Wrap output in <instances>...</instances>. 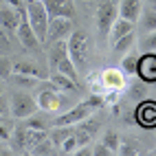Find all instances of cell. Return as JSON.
Here are the masks:
<instances>
[{
    "label": "cell",
    "instance_id": "obj_7",
    "mask_svg": "<svg viewBox=\"0 0 156 156\" xmlns=\"http://www.w3.org/2000/svg\"><path fill=\"white\" fill-rule=\"evenodd\" d=\"M73 31V18H48L44 42H57V40H66Z\"/></svg>",
    "mask_w": 156,
    "mask_h": 156
},
{
    "label": "cell",
    "instance_id": "obj_29",
    "mask_svg": "<svg viewBox=\"0 0 156 156\" xmlns=\"http://www.w3.org/2000/svg\"><path fill=\"white\" fill-rule=\"evenodd\" d=\"M106 147L112 152V154H117V147H119V143H121V136H119V132H106V136H103V141H101Z\"/></svg>",
    "mask_w": 156,
    "mask_h": 156
},
{
    "label": "cell",
    "instance_id": "obj_19",
    "mask_svg": "<svg viewBox=\"0 0 156 156\" xmlns=\"http://www.w3.org/2000/svg\"><path fill=\"white\" fill-rule=\"evenodd\" d=\"M134 44H136V35H134V31H130V33H126L123 37L114 40V42H112V51L117 55H126V53H130V51L134 48Z\"/></svg>",
    "mask_w": 156,
    "mask_h": 156
},
{
    "label": "cell",
    "instance_id": "obj_10",
    "mask_svg": "<svg viewBox=\"0 0 156 156\" xmlns=\"http://www.w3.org/2000/svg\"><path fill=\"white\" fill-rule=\"evenodd\" d=\"M99 79H101V86L103 90H117L121 92L126 88V73L121 68H106L99 73Z\"/></svg>",
    "mask_w": 156,
    "mask_h": 156
},
{
    "label": "cell",
    "instance_id": "obj_39",
    "mask_svg": "<svg viewBox=\"0 0 156 156\" xmlns=\"http://www.w3.org/2000/svg\"><path fill=\"white\" fill-rule=\"evenodd\" d=\"M143 2H152V0H143Z\"/></svg>",
    "mask_w": 156,
    "mask_h": 156
},
{
    "label": "cell",
    "instance_id": "obj_6",
    "mask_svg": "<svg viewBox=\"0 0 156 156\" xmlns=\"http://www.w3.org/2000/svg\"><path fill=\"white\" fill-rule=\"evenodd\" d=\"M9 112L13 114L16 119H27L31 114L37 112V103H35V97L29 95V92H11L9 97Z\"/></svg>",
    "mask_w": 156,
    "mask_h": 156
},
{
    "label": "cell",
    "instance_id": "obj_32",
    "mask_svg": "<svg viewBox=\"0 0 156 156\" xmlns=\"http://www.w3.org/2000/svg\"><path fill=\"white\" fill-rule=\"evenodd\" d=\"M9 48H11V44H9V31H5L0 27V53H9Z\"/></svg>",
    "mask_w": 156,
    "mask_h": 156
},
{
    "label": "cell",
    "instance_id": "obj_16",
    "mask_svg": "<svg viewBox=\"0 0 156 156\" xmlns=\"http://www.w3.org/2000/svg\"><path fill=\"white\" fill-rule=\"evenodd\" d=\"M64 57H68V46H66V40H57V42H51L48 46V68L55 70L57 64Z\"/></svg>",
    "mask_w": 156,
    "mask_h": 156
},
{
    "label": "cell",
    "instance_id": "obj_22",
    "mask_svg": "<svg viewBox=\"0 0 156 156\" xmlns=\"http://www.w3.org/2000/svg\"><path fill=\"white\" fill-rule=\"evenodd\" d=\"M139 20H141V27L145 33L147 31H156V9H143Z\"/></svg>",
    "mask_w": 156,
    "mask_h": 156
},
{
    "label": "cell",
    "instance_id": "obj_31",
    "mask_svg": "<svg viewBox=\"0 0 156 156\" xmlns=\"http://www.w3.org/2000/svg\"><path fill=\"white\" fill-rule=\"evenodd\" d=\"M24 126L33 128V130H46V121H44V119H40V117H37V112H35V114H31V117L24 119Z\"/></svg>",
    "mask_w": 156,
    "mask_h": 156
},
{
    "label": "cell",
    "instance_id": "obj_28",
    "mask_svg": "<svg viewBox=\"0 0 156 156\" xmlns=\"http://www.w3.org/2000/svg\"><path fill=\"white\" fill-rule=\"evenodd\" d=\"M13 75V62H11V57H7L5 53L0 55V79H9Z\"/></svg>",
    "mask_w": 156,
    "mask_h": 156
},
{
    "label": "cell",
    "instance_id": "obj_35",
    "mask_svg": "<svg viewBox=\"0 0 156 156\" xmlns=\"http://www.w3.org/2000/svg\"><path fill=\"white\" fill-rule=\"evenodd\" d=\"M9 112V101L5 99V95H0V117H5Z\"/></svg>",
    "mask_w": 156,
    "mask_h": 156
},
{
    "label": "cell",
    "instance_id": "obj_23",
    "mask_svg": "<svg viewBox=\"0 0 156 156\" xmlns=\"http://www.w3.org/2000/svg\"><path fill=\"white\" fill-rule=\"evenodd\" d=\"M55 152H57V147H55V143L51 141V136H48V134H46V136H44L42 141H40L37 145H35L33 150H31V154H35V156H44V154H55Z\"/></svg>",
    "mask_w": 156,
    "mask_h": 156
},
{
    "label": "cell",
    "instance_id": "obj_26",
    "mask_svg": "<svg viewBox=\"0 0 156 156\" xmlns=\"http://www.w3.org/2000/svg\"><path fill=\"white\" fill-rule=\"evenodd\" d=\"M11 79H13V84H16V86H20V88H33V90H35V86L40 84V79H37V77L20 75V73H13Z\"/></svg>",
    "mask_w": 156,
    "mask_h": 156
},
{
    "label": "cell",
    "instance_id": "obj_13",
    "mask_svg": "<svg viewBox=\"0 0 156 156\" xmlns=\"http://www.w3.org/2000/svg\"><path fill=\"white\" fill-rule=\"evenodd\" d=\"M141 79L145 81H156V53L150 51V53H143L139 57V73Z\"/></svg>",
    "mask_w": 156,
    "mask_h": 156
},
{
    "label": "cell",
    "instance_id": "obj_3",
    "mask_svg": "<svg viewBox=\"0 0 156 156\" xmlns=\"http://www.w3.org/2000/svg\"><path fill=\"white\" fill-rule=\"evenodd\" d=\"M66 46H68V57L77 66V70H84L88 64V48H90L88 33L81 29H73L70 35L66 37Z\"/></svg>",
    "mask_w": 156,
    "mask_h": 156
},
{
    "label": "cell",
    "instance_id": "obj_33",
    "mask_svg": "<svg viewBox=\"0 0 156 156\" xmlns=\"http://www.w3.org/2000/svg\"><path fill=\"white\" fill-rule=\"evenodd\" d=\"M130 97H132L134 101H141V99L145 97L143 86H141V84H132V86H130Z\"/></svg>",
    "mask_w": 156,
    "mask_h": 156
},
{
    "label": "cell",
    "instance_id": "obj_36",
    "mask_svg": "<svg viewBox=\"0 0 156 156\" xmlns=\"http://www.w3.org/2000/svg\"><path fill=\"white\" fill-rule=\"evenodd\" d=\"M7 5H11V7H16V9H24V0H5Z\"/></svg>",
    "mask_w": 156,
    "mask_h": 156
},
{
    "label": "cell",
    "instance_id": "obj_20",
    "mask_svg": "<svg viewBox=\"0 0 156 156\" xmlns=\"http://www.w3.org/2000/svg\"><path fill=\"white\" fill-rule=\"evenodd\" d=\"M73 130H75V126H55V130L51 132L48 136H51V141L55 143V147L59 150V145L64 143V141L70 136V134H73Z\"/></svg>",
    "mask_w": 156,
    "mask_h": 156
},
{
    "label": "cell",
    "instance_id": "obj_21",
    "mask_svg": "<svg viewBox=\"0 0 156 156\" xmlns=\"http://www.w3.org/2000/svg\"><path fill=\"white\" fill-rule=\"evenodd\" d=\"M139 57L141 55H136V53H126L123 55V62H121V70L123 73H128V75H136L139 73Z\"/></svg>",
    "mask_w": 156,
    "mask_h": 156
},
{
    "label": "cell",
    "instance_id": "obj_9",
    "mask_svg": "<svg viewBox=\"0 0 156 156\" xmlns=\"http://www.w3.org/2000/svg\"><path fill=\"white\" fill-rule=\"evenodd\" d=\"M117 16H119V9H117L114 2H110V0L99 7V11H97V29H99L101 35H108V31H110L112 22L117 20Z\"/></svg>",
    "mask_w": 156,
    "mask_h": 156
},
{
    "label": "cell",
    "instance_id": "obj_5",
    "mask_svg": "<svg viewBox=\"0 0 156 156\" xmlns=\"http://www.w3.org/2000/svg\"><path fill=\"white\" fill-rule=\"evenodd\" d=\"M24 11H27V20H29L31 29L35 31L40 42H44V33H46V24H48V13L44 9V2L42 0H29L24 5Z\"/></svg>",
    "mask_w": 156,
    "mask_h": 156
},
{
    "label": "cell",
    "instance_id": "obj_15",
    "mask_svg": "<svg viewBox=\"0 0 156 156\" xmlns=\"http://www.w3.org/2000/svg\"><path fill=\"white\" fill-rule=\"evenodd\" d=\"M48 84L53 86L55 90H59V92H73V90L77 92V88H79L75 79H70L68 75H64V73H57V70H51Z\"/></svg>",
    "mask_w": 156,
    "mask_h": 156
},
{
    "label": "cell",
    "instance_id": "obj_12",
    "mask_svg": "<svg viewBox=\"0 0 156 156\" xmlns=\"http://www.w3.org/2000/svg\"><path fill=\"white\" fill-rule=\"evenodd\" d=\"M20 11L22 9H16L11 5H7L5 0L0 2V27L9 33H16V29L20 24Z\"/></svg>",
    "mask_w": 156,
    "mask_h": 156
},
{
    "label": "cell",
    "instance_id": "obj_27",
    "mask_svg": "<svg viewBox=\"0 0 156 156\" xmlns=\"http://www.w3.org/2000/svg\"><path fill=\"white\" fill-rule=\"evenodd\" d=\"M136 141H134V139H121V143H119V147H117V154H123V156H126V154H130V156H134V154H141V150L136 147Z\"/></svg>",
    "mask_w": 156,
    "mask_h": 156
},
{
    "label": "cell",
    "instance_id": "obj_24",
    "mask_svg": "<svg viewBox=\"0 0 156 156\" xmlns=\"http://www.w3.org/2000/svg\"><path fill=\"white\" fill-rule=\"evenodd\" d=\"M13 73H20V75H31V77H42L40 75V68L37 64H33V62H18V64H13Z\"/></svg>",
    "mask_w": 156,
    "mask_h": 156
},
{
    "label": "cell",
    "instance_id": "obj_11",
    "mask_svg": "<svg viewBox=\"0 0 156 156\" xmlns=\"http://www.w3.org/2000/svg\"><path fill=\"white\" fill-rule=\"evenodd\" d=\"M48 18H75V2L73 0H42Z\"/></svg>",
    "mask_w": 156,
    "mask_h": 156
},
{
    "label": "cell",
    "instance_id": "obj_30",
    "mask_svg": "<svg viewBox=\"0 0 156 156\" xmlns=\"http://www.w3.org/2000/svg\"><path fill=\"white\" fill-rule=\"evenodd\" d=\"M141 51L143 53L156 51V31H147V33H145V37L141 40Z\"/></svg>",
    "mask_w": 156,
    "mask_h": 156
},
{
    "label": "cell",
    "instance_id": "obj_1",
    "mask_svg": "<svg viewBox=\"0 0 156 156\" xmlns=\"http://www.w3.org/2000/svg\"><path fill=\"white\" fill-rule=\"evenodd\" d=\"M103 106V99H101V92H92V95L84 101H79L77 106H73L64 112H59L55 121H53V126H77L79 121H84L88 117H92V112H95L97 108Z\"/></svg>",
    "mask_w": 156,
    "mask_h": 156
},
{
    "label": "cell",
    "instance_id": "obj_37",
    "mask_svg": "<svg viewBox=\"0 0 156 156\" xmlns=\"http://www.w3.org/2000/svg\"><path fill=\"white\" fill-rule=\"evenodd\" d=\"M9 134H11V130H7L2 123H0V139H7L9 141Z\"/></svg>",
    "mask_w": 156,
    "mask_h": 156
},
{
    "label": "cell",
    "instance_id": "obj_38",
    "mask_svg": "<svg viewBox=\"0 0 156 156\" xmlns=\"http://www.w3.org/2000/svg\"><path fill=\"white\" fill-rule=\"evenodd\" d=\"M0 95H5V79H0Z\"/></svg>",
    "mask_w": 156,
    "mask_h": 156
},
{
    "label": "cell",
    "instance_id": "obj_14",
    "mask_svg": "<svg viewBox=\"0 0 156 156\" xmlns=\"http://www.w3.org/2000/svg\"><path fill=\"white\" fill-rule=\"evenodd\" d=\"M117 9H119L121 18H126L132 24H136L139 18H141V11H143V0H121V5Z\"/></svg>",
    "mask_w": 156,
    "mask_h": 156
},
{
    "label": "cell",
    "instance_id": "obj_2",
    "mask_svg": "<svg viewBox=\"0 0 156 156\" xmlns=\"http://www.w3.org/2000/svg\"><path fill=\"white\" fill-rule=\"evenodd\" d=\"M44 136H46V130H33L22 123V126H16L9 134V147L13 154H31V150Z\"/></svg>",
    "mask_w": 156,
    "mask_h": 156
},
{
    "label": "cell",
    "instance_id": "obj_25",
    "mask_svg": "<svg viewBox=\"0 0 156 156\" xmlns=\"http://www.w3.org/2000/svg\"><path fill=\"white\" fill-rule=\"evenodd\" d=\"M55 70H57V73H64V75H68L70 79H75V81H77L79 70H77V66H75V64H73V59H70V57H64V59H62L59 64H57V68H55Z\"/></svg>",
    "mask_w": 156,
    "mask_h": 156
},
{
    "label": "cell",
    "instance_id": "obj_18",
    "mask_svg": "<svg viewBox=\"0 0 156 156\" xmlns=\"http://www.w3.org/2000/svg\"><path fill=\"white\" fill-rule=\"evenodd\" d=\"M130 31H134V24L128 22L126 18L117 16V20L112 22V27H110V31H108V37H110V42H114V40H119V37H123L126 33H130Z\"/></svg>",
    "mask_w": 156,
    "mask_h": 156
},
{
    "label": "cell",
    "instance_id": "obj_17",
    "mask_svg": "<svg viewBox=\"0 0 156 156\" xmlns=\"http://www.w3.org/2000/svg\"><path fill=\"white\" fill-rule=\"evenodd\" d=\"M136 119H139L141 126H145V128H154V126H156V103H154V101H145V103H141L139 110H136Z\"/></svg>",
    "mask_w": 156,
    "mask_h": 156
},
{
    "label": "cell",
    "instance_id": "obj_34",
    "mask_svg": "<svg viewBox=\"0 0 156 156\" xmlns=\"http://www.w3.org/2000/svg\"><path fill=\"white\" fill-rule=\"evenodd\" d=\"M112 152L106 147L103 143H95V147H92V156H110Z\"/></svg>",
    "mask_w": 156,
    "mask_h": 156
},
{
    "label": "cell",
    "instance_id": "obj_4",
    "mask_svg": "<svg viewBox=\"0 0 156 156\" xmlns=\"http://www.w3.org/2000/svg\"><path fill=\"white\" fill-rule=\"evenodd\" d=\"M35 103H37V110H44L48 114H59L62 108H64V99H62L59 90L51 86L48 79L44 84L35 86Z\"/></svg>",
    "mask_w": 156,
    "mask_h": 156
},
{
    "label": "cell",
    "instance_id": "obj_8",
    "mask_svg": "<svg viewBox=\"0 0 156 156\" xmlns=\"http://www.w3.org/2000/svg\"><path fill=\"white\" fill-rule=\"evenodd\" d=\"M16 33H18V40H20V44H22L24 48H29V51H37L40 48V37L35 35V31L31 29V24H29V20H27V11L22 9L20 11V24H18V29H16Z\"/></svg>",
    "mask_w": 156,
    "mask_h": 156
}]
</instances>
